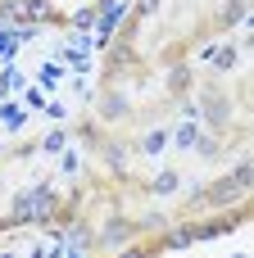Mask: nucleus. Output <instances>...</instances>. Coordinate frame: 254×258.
<instances>
[{"instance_id": "nucleus-9", "label": "nucleus", "mask_w": 254, "mask_h": 258, "mask_svg": "<svg viewBox=\"0 0 254 258\" xmlns=\"http://www.w3.org/2000/svg\"><path fill=\"white\" fill-rule=\"evenodd\" d=\"M105 113H109V118H118V113H127V104H123L118 95H109V100H105Z\"/></svg>"}, {"instance_id": "nucleus-3", "label": "nucleus", "mask_w": 254, "mask_h": 258, "mask_svg": "<svg viewBox=\"0 0 254 258\" xmlns=\"http://www.w3.org/2000/svg\"><path fill=\"white\" fill-rule=\"evenodd\" d=\"M200 100H205V109H209V118H214V122L223 127V122H227V100H223L218 91H205Z\"/></svg>"}, {"instance_id": "nucleus-10", "label": "nucleus", "mask_w": 254, "mask_h": 258, "mask_svg": "<svg viewBox=\"0 0 254 258\" xmlns=\"http://www.w3.org/2000/svg\"><path fill=\"white\" fill-rule=\"evenodd\" d=\"M173 91H186V68H173Z\"/></svg>"}, {"instance_id": "nucleus-7", "label": "nucleus", "mask_w": 254, "mask_h": 258, "mask_svg": "<svg viewBox=\"0 0 254 258\" xmlns=\"http://www.w3.org/2000/svg\"><path fill=\"white\" fill-rule=\"evenodd\" d=\"M173 186H177V172H159V177H155V190H159V195L173 190Z\"/></svg>"}, {"instance_id": "nucleus-14", "label": "nucleus", "mask_w": 254, "mask_h": 258, "mask_svg": "<svg viewBox=\"0 0 254 258\" xmlns=\"http://www.w3.org/2000/svg\"><path fill=\"white\" fill-rule=\"evenodd\" d=\"M123 258H145V254H141V249H132V254H123Z\"/></svg>"}, {"instance_id": "nucleus-4", "label": "nucleus", "mask_w": 254, "mask_h": 258, "mask_svg": "<svg viewBox=\"0 0 254 258\" xmlns=\"http://www.w3.org/2000/svg\"><path fill=\"white\" fill-rule=\"evenodd\" d=\"M236 59H241V54H236V45H223V50L214 54V63H218V68H236Z\"/></svg>"}, {"instance_id": "nucleus-12", "label": "nucleus", "mask_w": 254, "mask_h": 258, "mask_svg": "<svg viewBox=\"0 0 254 258\" xmlns=\"http://www.w3.org/2000/svg\"><path fill=\"white\" fill-rule=\"evenodd\" d=\"M164 141H168V132H155V136H145V150H159Z\"/></svg>"}, {"instance_id": "nucleus-2", "label": "nucleus", "mask_w": 254, "mask_h": 258, "mask_svg": "<svg viewBox=\"0 0 254 258\" xmlns=\"http://www.w3.org/2000/svg\"><path fill=\"white\" fill-rule=\"evenodd\" d=\"M236 195H245V186H236V181L227 177V181H218V186L205 190V204H227V200H236Z\"/></svg>"}, {"instance_id": "nucleus-13", "label": "nucleus", "mask_w": 254, "mask_h": 258, "mask_svg": "<svg viewBox=\"0 0 254 258\" xmlns=\"http://www.w3.org/2000/svg\"><path fill=\"white\" fill-rule=\"evenodd\" d=\"M155 9H159V0H141V5H136V14H141V18H145V14H155Z\"/></svg>"}, {"instance_id": "nucleus-6", "label": "nucleus", "mask_w": 254, "mask_h": 258, "mask_svg": "<svg viewBox=\"0 0 254 258\" xmlns=\"http://www.w3.org/2000/svg\"><path fill=\"white\" fill-rule=\"evenodd\" d=\"M105 159H109V168H114V172H127V159H123V150H118V145H109V150H105Z\"/></svg>"}, {"instance_id": "nucleus-8", "label": "nucleus", "mask_w": 254, "mask_h": 258, "mask_svg": "<svg viewBox=\"0 0 254 258\" xmlns=\"http://www.w3.org/2000/svg\"><path fill=\"white\" fill-rule=\"evenodd\" d=\"M123 236H127V227H123V222H114V227L105 231V245H123Z\"/></svg>"}, {"instance_id": "nucleus-1", "label": "nucleus", "mask_w": 254, "mask_h": 258, "mask_svg": "<svg viewBox=\"0 0 254 258\" xmlns=\"http://www.w3.org/2000/svg\"><path fill=\"white\" fill-rule=\"evenodd\" d=\"M50 209H55V190H50V186H36L32 195H23V200L14 204V218H18V222H32V218H45Z\"/></svg>"}, {"instance_id": "nucleus-11", "label": "nucleus", "mask_w": 254, "mask_h": 258, "mask_svg": "<svg viewBox=\"0 0 254 258\" xmlns=\"http://www.w3.org/2000/svg\"><path fill=\"white\" fill-rule=\"evenodd\" d=\"M45 150H64V132H50L45 136Z\"/></svg>"}, {"instance_id": "nucleus-5", "label": "nucleus", "mask_w": 254, "mask_h": 258, "mask_svg": "<svg viewBox=\"0 0 254 258\" xmlns=\"http://www.w3.org/2000/svg\"><path fill=\"white\" fill-rule=\"evenodd\" d=\"M195 141H200V132H195V122H186V127H177V145H186V150H195Z\"/></svg>"}]
</instances>
